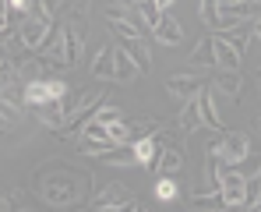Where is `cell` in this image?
Segmentation results:
<instances>
[{
	"instance_id": "5",
	"label": "cell",
	"mask_w": 261,
	"mask_h": 212,
	"mask_svg": "<svg viewBox=\"0 0 261 212\" xmlns=\"http://www.w3.org/2000/svg\"><path fill=\"white\" fill-rule=\"evenodd\" d=\"M88 209H141V202L130 195L127 187L110 184L106 191H99V195L92 198V205H88Z\"/></svg>"
},
{
	"instance_id": "12",
	"label": "cell",
	"mask_w": 261,
	"mask_h": 212,
	"mask_svg": "<svg viewBox=\"0 0 261 212\" xmlns=\"http://www.w3.org/2000/svg\"><path fill=\"white\" fill-rule=\"evenodd\" d=\"M159 134H145V138H134L130 145H134V156H138V167H152L155 163V156H159Z\"/></svg>"
},
{
	"instance_id": "27",
	"label": "cell",
	"mask_w": 261,
	"mask_h": 212,
	"mask_svg": "<svg viewBox=\"0 0 261 212\" xmlns=\"http://www.w3.org/2000/svg\"><path fill=\"white\" fill-rule=\"evenodd\" d=\"M198 14L208 29H219V0H201L198 4Z\"/></svg>"
},
{
	"instance_id": "3",
	"label": "cell",
	"mask_w": 261,
	"mask_h": 212,
	"mask_svg": "<svg viewBox=\"0 0 261 212\" xmlns=\"http://www.w3.org/2000/svg\"><path fill=\"white\" fill-rule=\"evenodd\" d=\"M71 88L67 82H60V78H29L25 82V106H39V103H49V99H60V96H67Z\"/></svg>"
},
{
	"instance_id": "31",
	"label": "cell",
	"mask_w": 261,
	"mask_h": 212,
	"mask_svg": "<svg viewBox=\"0 0 261 212\" xmlns=\"http://www.w3.org/2000/svg\"><path fill=\"white\" fill-rule=\"evenodd\" d=\"M244 173H247V177H261V152H251V156H247V159H244Z\"/></svg>"
},
{
	"instance_id": "22",
	"label": "cell",
	"mask_w": 261,
	"mask_h": 212,
	"mask_svg": "<svg viewBox=\"0 0 261 212\" xmlns=\"http://www.w3.org/2000/svg\"><path fill=\"white\" fill-rule=\"evenodd\" d=\"M117 142H106V138H82L78 134V152L82 156H106Z\"/></svg>"
},
{
	"instance_id": "1",
	"label": "cell",
	"mask_w": 261,
	"mask_h": 212,
	"mask_svg": "<svg viewBox=\"0 0 261 212\" xmlns=\"http://www.w3.org/2000/svg\"><path fill=\"white\" fill-rule=\"evenodd\" d=\"M99 106H102V92H85V96H82V103L64 117V124L57 127V134H64V138H67V134H82L85 124L99 113Z\"/></svg>"
},
{
	"instance_id": "26",
	"label": "cell",
	"mask_w": 261,
	"mask_h": 212,
	"mask_svg": "<svg viewBox=\"0 0 261 212\" xmlns=\"http://www.w3.org/2000/svg\"><path fill=\"white\" fill-rule=\"evenodd\" d=\"M155 198H159V202H173V198H176V180H173V173H163V177L155 180Z\"/></svg>"
},
{
	"instance_id": "15",
	"label": "cell",
	"mask_w": 261,
	"mask_h": 212,
	"mask_svg": "<svg viewBox=\"0 0 261 212\" xmlns=\"http://www.w3.org/2000/svg\"><path fill=\"white\" fill-rule=\"evenodd\" d=\"M166 92L191 99V96H198V92H201V82H198L194 75H170V78H166Z\"/></svg>"
},
{
	"instance_id": "18",
	"label": "cell",
	"mask_w": 261,
	"mask_h": 212,
	"mask_svg": "<svg viewBox=\"0 0 261 212\" xmlns=\"http://www.w3.org/2000/svg\"><path fill=\"white\" fill-rule=\"evenodd\" d=\"M191 64H198V67H219V60H216V39H212V36H205V39L191 50Z\"/></svg>"
},
{
	"instance_id": "25",
	"label": "cell",
	"mask_w": 261,
	"mask_h": 212,
	"mask_svg": "<svg viewBox=\"0 0 261 212\" xmlns=\"http://www.w3.org/2000/svg\"><path fill=\"white\" fill-rule=\"evenodd\" d=\"M106 127H110V138H113L117 145H127L130 138H134V131H130V124L124 121V117H117V121H110Z\"/></svg>"
},
{
	"instance_id": "30",
	"label": "cell",
	"mask_w": 261,
	"mask_h": 212,
	"mask_svg": "<svg viewBox=\"0 0 261 212\" xmlns=\"http://www.w3.org/2000/svg\"><path fill=\"white\" fill-rule=\"evenodd\" d=\"M117 117H124V110H120V106H113V103H102V106H99V113H95V121H102V124H110V121H117Z\"/></svg>"
},
{
	"instance_id": "2",
	"label": "cell",
	"mask_w": 261,
	"mask_h": 212,
	"mask_svg": "<svg viewBox=\"0 0 261 212\" xmlns=\"http://www.w3.org/2000/svg\"><path fill=\"white\" fill-rule=\"evenodd\" d=\"M53 18H46V14H39V18H21V29H18V42H21V50H43L46 42H49V36H53Z\"/></svg>"
},
{
	"instance_id": "4",
	"label": "cell",
	"mask_w": 261,
	"mask_h": 212,
	"mask_svg": "<svg viewBox=\"0 0 261 212\" xmlns=\"http://www.w3.org/2000/svg\"><path fill=\"white\" fill-rule=\"evenodd\" d=\"M216 149H219V156L226 159V167H240L251 156V134L247 131H222V142Z\"/></svg>"
},
{
	"instance_id": "23",
	"label": "cell",
	"mask_w": 261,
	"mask_h": 212,
	"mask_svg": "<svg viewBox=\"0 0 261 212\" xmlns=\"http://www.w3.org/2000/svg\"><path fill=\"white\" fill-rule=\"evenodd\" d=\"M191 205H194V209H229V205H226L222 187H219V191H205V195H194V198H191Z\"/></svg>"
},
{
	"instance_id": "32",
	"label": "cell",
	"mask_w": 261,
	"mask_h": 212,
	"mask_svg": "<svg viewBox=\"0 0 261 212\" xmlns=\"http://www.w3.org/2000/svg\"><path fill=\"white\" fill-rule=\"evenodd\" d=\"M57 4H60V0H39V11H43L46 18H53V11H57Z\"/></svg>"
},
{
	"instance_id": "13",
	"label": "cell",
	"mask_w": 261,
	"mask_h": 212,
	"mask_svg": "<svg viewBox=\"0 0 261 212\" xmlns=\"http://www.w3.org/2000/svg\"><path fill=\"white\" fill-rule=\"evenodd\" d=\"M180 167H184V152H180L176 145H166V149H159V156H155V163H152L155 177H163V173H176Z\"/></svg>"
},
{
	"instance_id": "20",
	"label": "cell",
	"mask_w": 261,
	"mask_h": 212,
	"mask_svg": "<svg viewBox=\"0 0 261 212\" xmlns=\"http://www.w3.org/2000/svg\"><path fill=\"white\" fill-rule=\"evenodd\" d=\"M163 14H166V11H163L155 0H138V18H141V25H145L148 32L163 21Z\"/></svg>"
},
{
	"instance_id": "34",
	"label": "cell",
	"mask_w": 261,
	"mask_h": 212,
	"mask_svg": "<svg viewBox=\"0 0 261 212\" xmlns=\"http://www.w3.org/2000/svg\"><path fill=\"white\" fill-rule=\"evenodd\" d=\"M155 4H159V7H163V11H166V7H173L176 0H155Z\"/></svg>"
},
{
	"instance_id": "24",
	"label": "cell",
	"mask_w": 261,
	"mask_h": 212,
	"mask_svg": "<svg viewBox=\"0 0 261 212\" xmlns=\"http://www.w3.org/2000/svg\"><path fill=\"white\" fill-rule=\"evenodd\" d=\"M106 21H110V29H113L120 39H141L138 21H130V18H106Z\"/></svg>"
},
{
	"instance_id": "21",
	"label": "cell",
	"mask_w": 261,
	"mask_h": 212,
	"mask_svg": "<svg viewBox=\"0 0 261 212\" xmlns=\"http://www.w3.org/2000/svg\"><path fill=\"white\" fill-rule=\"evenodd\" d=\"M124 50L134 57V64L141 67V75H148V71H152V53H148V46H145L141 39H124Z\"/></svg>"
},
{
	"instance_id": "28",
	"label": "cell",
	"mask_w": 261,
	"mask_h": 212,
	"mask_svg": "<svg viewBox=\"0 0 261 212\" xmlns=\"http://www.w3.org/2000/svg\"><path fill=\"white\" fill-rule=\"evenodd\" d=\"M261 202V177H247V195H244V209H258Z\"/></svg>"
},
{
	"instance_id": "16",
	"label": "cell",
	"mask_w": 261,
	"mask_h": 212,
	"mask_svg": "<svg viewBox=\"0 0 261 212\" xmlns=\"http://www.w3.org/2000/svg\"><path fill=\"white\" fill-rule=\"evenodd\" d=\"M201 124H205V121H201V103H198V96H191V99L184 103V110H180V131L191 134V131H198Z\"/></svg>"
},
{
	"instance_id": "29",
	"label": "cell",
	"mask_w": 261,
	"mask_h": 212,
	"mask_svg": "<svg viewBox=\"0 0 261 212\" xmlns=\"http://www.w3.org/2000/svg\"><path fill=\"white\" fill-rule=\"evenodd\" d=\"M247 25H251V21H240V25H233V29H226L222 36H226V39L233 42V46H240V50H244V46H247Z\"/></svg>"
},
{
	"instance_id": "8",
	"label": "cell",
	"mask_w": 261,
	"mask_h": 212,
	"mask_svg": "<svg viewBox=\"0 0 261 212\" xmlns=\"http://www.w3.org/2000/svg\"><path fill=\"white\" fill-rule=\"evenodd\" d=\"M152 36L159 46H180L184 42V29H180V21H176L173 14H163V21L152 29Z\"/></svg>"
},
{
	"instance_id": "10",
	"label": "cell",
	"mask_w": 261,
	"mask_h": 212,
	"mask_svg": "<svg viewBox=\"0 0 261 212\" xmlns=\"http://www.w3.org/2000/svg\"><path fill=\"white\" fill-rule=\"evenodd\" d=\"M212 39H216V60H219V67L240 71V57H244V50H240V46H233L226 36H212Z\"/></svg>"
},
{
	"instance_id": "11",
	"label": "cell",
	"mask_w": 261,
	"mask_h": 212,
	"mask_svg": "<svg viewBox=\"0 0 261 212\" xmlns=\"http://www.w3.org/2000/svg\"><path fill=\"white\" fill-rule=\"evenodd\" d=\"M141 75V67L134 64V57H130L124 46H117V67H113V82H120V85H130L134 78Z\"/></svg>"
},
{
	"instance_id": "14",
	"label": "cell",
	"mask_w": 261,
	"mask_h": 212,
	"mask_svg": "<svg viewBox=\"0 0 261 212\" xmlns=\"http://www.w3.org/2000/svg\"><path fill=\"white\" fill-rule=\"evenodd\" d=\"M106 167H117V170H127V167H138V156H134V145H113L106 156H99Z\"/></svg>"
},
{
	"instance_id": "7",
	"label": "cell",
	"mask_w": 261,
	"mask_h": 212,
	"mask_svg": "<svg viewBox=\"0 0 261 212\" xmlns=\"http://www.w3.org/2000/svg\"><path fill=\"white\" fill-rule=\"evenodd\" d=\"M64 42H67V67H74L82 60V50H85V21L71 18L64 25Z\"/></svg>"
},
{
	"instance_id": "33",
	"label": "cell",
	"mask_w": 261,
	"mask_h": 212,
	"mask_svg": "<svg viewBox=\"0 0 261 212\" xmlns=\"http://www.w3.org/2000/svg\"><path fill=\"white\" fill-rule=\"evenodd\" d=\"M254 39L261 42V18H258V21H254Z\"/></svg>"
},
{
	"instance_id": "19",
	"label": "cell",
	"mask_w": 261,
	"mask_h": 212,
	"mask_svg": "<svg viewBox=\"0 0 261 212\" xmlns=\"http://www.w3.org/2000/svg\"><path fill=\"white\" fill-rule=\"evenodd\" d=\"M198 103H201V121H205V127H212L216 134H222V117H219V110H216L212 92H198Z\"/></svg>"
},
{
	"instance_id": "6",
	"label": "cell",
	"mask_w": 261,
	"mask_h": 212,
	"mask_svg": "<svg viewBox=\"0 0 261 212\" xmlns=\"http://www.w3.org/2000/svg\"><path fill=\"white\" fill-rule=\"evenodd\" d=\"M222 195L229 209H244V195H247V173L244 170H226L222 173Z\"/></svg>"
},
{
	"instance_id": "9",
	"label": "cell",
	"mask_w": 261,
	"mask_h": 212,
	"mask_svg": "<svg viewBox=\"0 0 261 212\" xmlns=\"http://www.w3.org/2000/svg\"><path fill=\"white\" fill-rule=\"evenodd\" d=\"M212 85H216V92H222V96H229V99H240L244 78H240V71H229V67H216V75H212Z\"/></svg>"
},
{
	"instance_id": "35",
	"label": "cell",
	"mask_w": 261,
	"mask_h": 212,
	"mask_svg": "<svg viewBox=\"0 0 261 212\" xmlns=\"http://www.w3.org/2000/svg\"><path fill=\"white\" fill-rule=\"evenodd\" d=\"M117 4H124V7H138V0H117Z\"/></svg>"
},
{
	"instance_id": "36",
	"label": "cell",
	"mask_w": 261,
	"mask_h": 212,
	"mask_svg": "<svg viewBox=\"0 0 261 212\" xmlns=\"http://www.w3.org/2000/svg\"><path fill=\"white\" fill-rule=\"evenodd\" d=\"M258 209H261V202H258Z\"/></svg>"
},
{
	"instance_id": "17",
	"label": "cell",
	"mask_w": 261,
	"mask_h": 212,
	"mask_svg": "<svg viewBox=\"0 0 261 212\" xmlns=\"http://www.w3.org/2000/svg\"><path fill=\"white\" fill-rule=\"evenodd\" d=\"M113 67H117V50L102 46V50L95 53V60H92V75H95L99 82H106V78H113Z\"/></svg>"
}]
</instances>
